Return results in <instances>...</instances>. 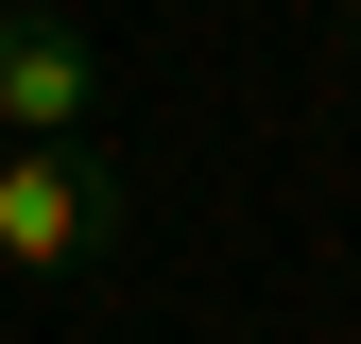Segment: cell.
<instances>
[{
  "instance_id": "6da1fadb",
  "label": "cell",
  "mask_w": 361,
  "mask_h": 344,
  "mask_svg": "<svg viewBox=\"0 0 361 344\" xmlns=\"http://www.w3.org/2000/svg\"><path fill=\"white\" fill-rule=\"evenodd\" d=\"M121 241V155L104 138H18L0 155V276H86Z\"/></svg>"
},
{
  "instance_id": "3957f363",
  "label": "cell",
  "mask_w": 361,
  "mask_h": 344,
  "mask_svg": "<svg viewBox=\"0 0 361 344\" xmlns=\"http://www.w3.org/2000/svg\"><path fill=\"white\" fill-rule=\"evenodd\" d=\"M344 35H361V0H344Z\"/></svg>"
},
{
  "instance_id": "7a4b0ae2",
  "label": "cell",
  "mask_w": 361,
  "mask_h": 344,
  "mask_svg": "<svg viewBox=\"0 0 361 344\" xmlns=\"http://www.w3.org/2000/svg\"><path fill=\"white\" fill-rule=\"evenodd\" d=\"M86 104H104L86 18H52V0H0V121H18V138H86Z\"/></svg>"
}]
</instances>
